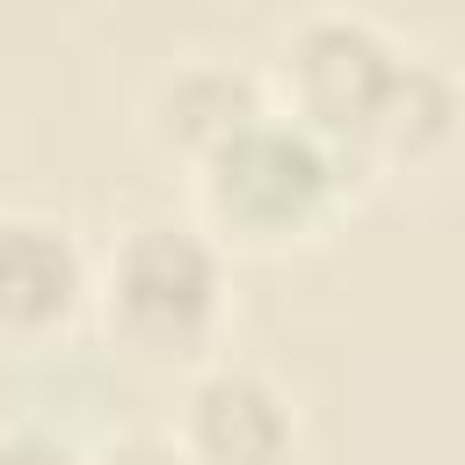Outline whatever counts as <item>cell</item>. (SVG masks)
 Instances as JSON below:
<instances>
[{
  "label": "cell",
  "mask_w": 465,
  "mask_h": 465,
  "mask_svg": "<svg viewBox=\"0 0 465 465\" xmlns=\"http://www.w3.org/2000/svg\"><path fill=\"white\" fill-rule=\"evenodd\" d=\"M407 65H414V51L385 22L356 15V7H312L276 36L262 94L276 116H291L320 145H334L349 174H363V153L392 109Z\"/></svg>",
  "instance_id": "3"
},
{
  "label": "cell",
  "mask_w": 465,
  "mask_h": 465,
  "mask_svg": "<svg viewBox=\"0 0 465 465\" xmlns=\"http://www.w3.org/2000/svg\"><path fill=\"white\" fill-rule=\"evenodd\" d=\"M0 465H80V450L58 429L36 421H0Z\"/></svg>",
  "instance_id": "7"
},
{
  "label": "cell",
  "mask_w": 465,
  "mask_h": 465,
  "mask_svg": "<svg viewBox=\"0 0 465 465\" xmlns=\"http://www.w3.org/2000/svg\"><path fill=\"white\" fill-rule=\"evenodd\" d=\"M94 291V262L73 225L44 211H0V349L58 341Z\"/></svg>",
  "instance_id": "5"
},
{
  "label": "cell",
  "mask_w": 465,
  "mask_h": 465,
  "mask_svg": "<svg viewBox=\"0 0 465 465\" xmlns=\"http://www.w3.org/2000/svg\"><path fill=\"white\" fill-rule=\"evenodd\" d=\"M80 465H189L182 458V443L167 436V429H124V436H109L94 458H80Z\"/></svg>",
  "instance_id": "8"
},
{
  "label": "cell",
  "mask_w": 465,
  "mask_h": 465,
  "mask_svg": "<svg viewBox=\"0 0 465 465\" xmlns=\"http://www.w3.org/2000/svg\"><path fill=\"white\" fill-rule=\"evenodd\" d=\"M87 305L102 334L138 363H211L232 312L225 247L196 218H138L94 262Z\"/></svg>",
  "instance_id": "1"
},
{
  "label": "cell",
  "mask_w": 465,
  "mask_h": 465,
  "mask_svg": "<svg viewBox=\"0 0 465 465\" xmlns=\"http://www.w3.org/2000/svg\"><path fill=\"white\" fill-rule=\"evenodd\" d=\"M349 196V167L305 124L262 109L196 160V225L225 247H298L327 232Z\"/></svg>",
  "instance_id": "2"
},
{
  "label": "cell",
  "mask_w": 465,
  "mask_h": 465,
  "mask_svg": "<svg viewBox=\"0 0 465 465\" xmlns=\"http://www.w3.org/2000/svg\"><path fill=\"white\" fill-rule=\"evenodd\" d=\"M262 73L232 65V58H174L153 87H145V131L160 138V153L174 160H203L211 145H225L247 116H262Z\"/></svg>",
  "instance_id": "6"
},
{
  "label": "cell",
  "mask_w": 465,
  "mask_h": 465,
  "mask_svg": "<svg viewBox=\"0 0 465 465\" xmlns=\"http://www.w3.org/2000/svg\"><path fill=\"white\" fill-rule=\"evenodd\" d=\"M189 465H291L298 458V407L291 392L240 356H211L189 392L182 421L167 429Z\"/></svg>",
  "instance_id": "4"
}]
</instances>
